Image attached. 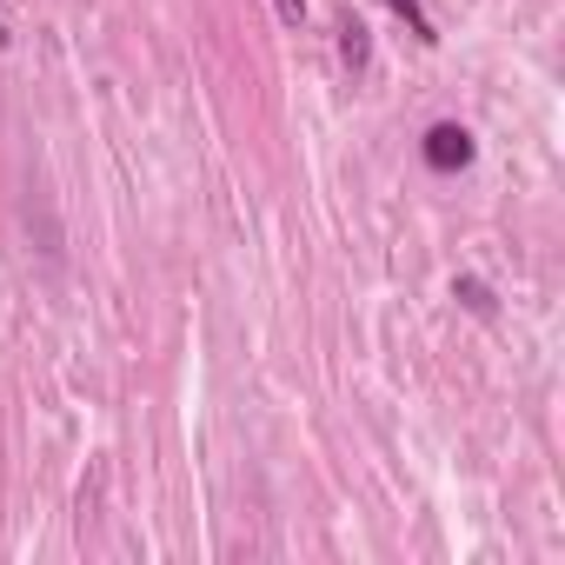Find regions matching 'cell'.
I'll use <instances>...</instances> for the list:
<instances>
[{"label": "cell", "instance_id": "cell-6", "mask_svg": "<svg viewBox=\"0 0 565 565\" xmlns=\"http://www.w3.org/2000/svg\"><path fill=\"white\" fill-rule=\"evenodd\" d=\"M8 41H14V34H8V8H0V47H8Z\"/></svg>", "mask_w": 565, "mask_h": 565}, {"label": "cell", "instance_id": "cell-4", "mask_svg": "<svg viewBox=\"0 0 565 565\" xmlns=\"http://www.w3.org/2000/svg\"><path fill=\"white\" fill-rule=\"evenodd\" d=\"M452 294H459V300H466L472 313H492V294L479 287V279H459V287H452Z\"/></svg>", "mask_w": 565, "mask_h": 565}, {"label": "cell", "instance_id": "cell-5", "mask_svg": "<svg viewBox=\"0 0 565 565\" xmlns=\"http://www.w3.org/2000/svg\"><path fill=\"white\" fill-rule=\"evenodd\" d=\"M273 14L287 21V28H307V0H273Z\"/></svg>", "mask_w": 565, "mask_h": 565}, {"label": "cell", "instance_id": "cell-1", "mask_svg": "<svg viewBox=\"0 0 565 565\" xmlns=\"http://www.w3.org/2000/svg\"><path fill=\"white\" fill-rule=\"evenodd\" d=\"M426 167H433V173H459V167H472V134H466L459 120H439V127L426 134Z\"/></svg>", "mask_w": 565, "mask_h": 565}, {"label": "cell", "instance_id": "cell-2", "mask_svg": "<svg viewBox=\"0 0 565 565\" xmlns=\"http://www.w3.org/2000/svg\"><path fill=\"white\" fill-rule=\"evenodd\" d=\"M333 34H340V67H347V74H366V61H373L366 21H360V14H340V21H333Z\"/></svg>", "mask_w": 565, "mask_h": 565}, {"label": "cell", "instance_id": "cell-3", "mask_svg": "<svg viewBox=\"0 0 565 565\" xmlns=\"http://www.w3.org/2000/svg\"><path fill=\"white\" fill-rule=\"evenodd\" d=\"M393 14H399V21H406V34H413V41H426V47H433V41H439V34H433V21H426V14H419V0H393Z\"/></svg>", "mask_w": 565, "mask_h": 565}]
</instances>
